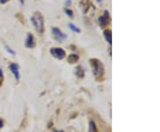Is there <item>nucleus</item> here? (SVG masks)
I'll use <instances>...</instances> for the list:
<instances>
[{
  "label": "nucleus",
  "instance_id": "1",
  "mask_svg": "<svg viewBox=\"0 0 160 132\" xmlns=\"http://www.w3.org/2000/svg\"><path fill=\"white\" fill-rule=\"evenodd\" d=\"M30 20L34 26L35 30L39 35H42L45 31V18L43 14L40 12H35L32 14Z\"/></svg>",
  "mask_w": 160,
  "mask_h": 132
},
{
  "label": "nucleus",
  "instance_id": "2",
  "mask_svg": "<svg viewBox=\"0 0 160 132\" xmlns=\"http://www.w3.org/2000/svg\"><path fill=\"white\" fill-rule=\"evenodd\" d=\"M90 64H91V66L93 68V73H94L95 78L97 80H100V78L102 76H103L104 72H105L104 65L98 59H91L90 60Z\"/></svg>",
  "mask_w": 160,
  "mask_h": 132
},
{
  "label": "nucleus",
  "instance_id": "3",
  "mask_svg": "<svg viewBox=\"0 0 160 132\" xmlns=\"http://www.w3.org/2000/svg\"><path fill=\"white\" fill-rule=\"evenodd\" d=\"M52 33H53V37L56 41L61 42L62 40L67 38V36L59 28H55V27L52 28Z\"/></svg>",
  "mask_w": 160,
  "mask_h": 132
},
{
  "label": "nucleus",
  "instance_id": "4",
  "mask_svg": "<svg viewBox=\"0 0 160 132\" xmlns=\"http://www.w3.org/2000/svg\"><path fill=\"white\" fill-rule=\"evenodd\" d=\"M50 53L52 54V56L60 61L63 60L66 56L65 51L61 48H52V49H50Z\"/></svg>",
  "mask_w": 160,
  "mask_h": 132
},
{
  "label": "nucleus",
  "instance_id": "5",
  "mask_svg": "<svg viewBox=\"0 0 160 132\" xmlns=\"http://www.w3.org/2000/svg\"><path fill=\"white\" fill-rule=\"evenodd\" d=\"M99 24L101 26V28H105L106 26H108L110 23V14L108 12V11H104V13L102 16L99 17Z\"/></svg>",
  "mask_w": 160,
  "mask_h": 132
},
{
  "label": "nucleus",
  "instance_id": "6",
  "mask_svg": "<svg viewBox=\"0 0 160 132\" xmlns=\"http://www.w3.org/2000/svg\"><path fill=\"white\" fill-rule=\"evenodd\" d=\"M36 44H37V43H36V39L34 37V36L30 33H28L26 42H25L26 47L27 48H34L36 46Z\"/></svg>",
  "mask_w": 160,
  "mask_h": 132
},
{
  "label": "nucleus",
  "instance_id": "7",
  "mask_svg": "<svg viewBox=\"0 0 160 132\" xmlns=\"http://www.w3.org/2000/svg\"><path fill=\"white\" fill-rule=\"evenodd\" d=\"M91 5H92V3L89 0H82L79 3V7L83 11L84 13H86L88 12V10L91 7Z\"/></svg>",
  "mask_w": 160,
  "mask_h": 132
},
{
  "label": "nucleus",
  "instance_id": "8",
  "mask_svg": "<svg viewBox=\"0 0 160 132\" xmlns=\"http://www.w3.org/2000/svg\"><path fill=\"white\" fill-rule=\"evenodd\" d=\"M9 68H10V70L12 71V73L13 74V75H14V77H15V79H16L17 81H19V80H20V71H19V66H18L16 63H12V64H10Z\"/></svg>",
  "mask_w": 160,
  "mask_h": 132
},
{
  "label": "nucleus",
  "instance_id": "9",
  "mask_svg": "<svg viewBox=\"0 0 160 132\" xmlns=\"http://www.w3.org/2000/svg\"><path fill=\"white\" fill-rule=\"evenodd\" d=\"M103 35H104V37L106 39V41L109 44H111L112 43V33H111V29L110 28H108V29H105L104 32H103Z\"/></svg>",
  "mask_w": 160,
  "mask_h": 132
},
{
  "label": "nucleus",
  "instance_id": "10",
  "mask_svg": "<svg viewBox=\"0 0 160 132\" xmlns=\"http://www.w3.org/2000/svg\"><path fill=\"white\" fill-rule=\"evenodd\" d=\"M79 61V56L76 53H72L68 57V61L70 64H75Z\"/></svg>",
  "mask_w": 160,
  "mask_h": 132
},
{
  "label": "nucleus",
  "instance_id": "11",
  "mask_svg": "<svg viewBox=\"0 0 160 132\" xmlns=\"http://www.w3.org/2000/svg\"><path fill=\"white\" fill-rule=\"evenodd\" d=\"M76 74L77 75V77H80V78H83L84 75H85V71L84 69L82 68V66H77L76 68Z\"/></svg>",
  "mask_w": 160,
  "mask_h": 132
},
{
  "label": "nucleus",
  "instance_id": "12",
  "mask_svg": "<svg viewBox=\"0 0 160 132\" xmlns=\"http://www.w3.org/2000/svg\"><path fill=\"white\" fill-rule=\"evenodd\" d=\"M88 132H98V130L96 128V125L94 123V122L91 121L89 123V131Z\"/></svg>",
  "mask_w": 160,
  "mask_h": 132
},
{
  "label": "nucleus",
  "instance_id": "13",
  "mask_svg": "<svg viewBox=\"0 0 160 132\" xmlns=\"http://www.w3.org/2000/svg\"><path fill=\"white\" fill-rule=\"evenodd\" d=\"M69 28H70L72 31H74V32H76V33H80V29H79L76 25H74L73 23H69Z\"/></svg>",
  "mask_w": 160,
  "mask_h": 132
},
{
  "label": "nucleus",
  "instance_id": "14",
  "mask_svg": "<svg viewBox=\"0 0 160 132\" xmlns=\"http://www.w3.org/2000/svg\"><path fill=\"white\" fill-rule=\"evenodd\" d=\"M65 13L69 17V18H73L74 17V12L72 10L70 9H65Z\"/></svg>",
  "mask_w": 160,
  "mask_h": 132
},
{
  "label": "nucleus",
  "instance_id": "15",
  "mask_svg": "<svg viewBox=\"0 0 160 132\" xmlns=\"http://www.w3.org/2000/svg\"><path fill=\"white\" fill-rule=\"evenodd\" d=\"M16 17H18V18H19V20H20L22 23H24V22H25V20H24V16H23L21 13H17V14H16Z\"/></svg>",
  "mask_w": 160,
  "mask_h": 132
},
{
  "label": "nucleus",
  "instance_id": "16",
  "mask_svg": "<svg viewBox=\"0 0 160 132\" xmlns=\"http://www.w3.org/2000/svg\"><path fill=\"white\" fill-rule=\"evenodd\" d=\"M5 49H6V51H7L9 53H11L12 55H15V52H14L13 50H12L10 47H8V46H5Z\"/></svg>",
  "mask_w": 160,
  "mask_h": 132
},
{
  "label": "nucleus",
  "instance_id": "17",
  "mask_svg": "<svg viewBox=\"0 0 160 132\" xmlns=\"http://www.w3.org/2000/svg\"><path fill=\"white\" fill-rule=\"evenodd\" d=\"M8 1H10V0H0V3H1L2 4H6Z\"/></svg>",
  "mask_w": 160,
  "mask_h": 132
},
{
  "label": "nucleus",
  "instance_id": "18",
  "mask_svg": "<svg viewBox=\"0 0 160 132\" xmlns=\"http://www.w3.org/2000/svg\"><path fill=\"white\" fill-rule=\"evenodd\" d=\"M70 4H71V0H67V1H66V5L69 6Z\"/></svg>",
  "mask_w": 160,
  "mask_h": 132
},
{
  "label": "nucleus",
  "instance_id": "19",
  "mask_svg": "<svg viewBox=\"0 0 160 132\" xmlns=\"http://www.w3.org/2000/svg\"><path fill=\"white\" fill-rule=\"evenodd\" d=\"M3 127V121H2V119H0V129Z\"/></svg>",
  "mask_w": 160,
  "mask_h": 132
},
{
  "label": "nucleus",
  "instance_id": "20",
  "mask_svg": "<svg viewBox=\"0 0 160 132\" xmlns=\"http://www.w3.org/2000/svg\"><path fill=\"white\" fill-rule=\"evenodd\" d=\"M0 78H3V71L0 69Z\"/></svg>",
  "mask_w": 160,
  "mask_h": 132
},
{
  "label": "nucleus",
  "instance_id": "21",
  "mask_svg": "<svg viewBox=\"0 0 160 132\" xmlns=\"http://www.w3.org/2000/svg\"><path fill=\"white\" fill-rule=\"evenodd\" d=\"M20 2H21V4H24V2H25V0H20Z\"/></svg>",
  "mask_w": 160,
  "mask_h": 132
},
{
  "label": "nucleus",
  "instance_id": "22",
  "mask_svg": "<svg viewBox=\"0 0 160 132\" xmlns=\"http://www.w3.org/2000/svg\"><path fill=\"white\" fill-rule=\"evenodd\" d=\"M53 132H64L63 131H54Z\"/></svg>",
  "mask_w": 160,
  "mask_h": 132
},
{
  "label": "nucleus",
  "instance_id": "23",
  "mask_svg": "<svg viewBox=\"0 0 160 132\" xmlns=\"http://www.w3.org/2000/svg\"><path fill=\"white\" fill-rule=\"evenodd\" d=\"M1 84H2V82H0V85H1Z\"/></svg>",
  "mask_w": 160,
  "mask_h": 132
}]
</instances>
